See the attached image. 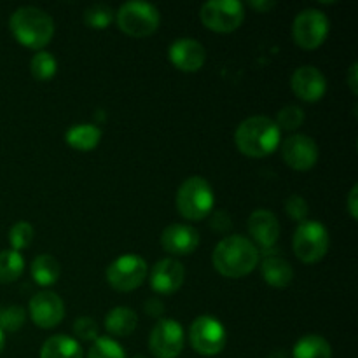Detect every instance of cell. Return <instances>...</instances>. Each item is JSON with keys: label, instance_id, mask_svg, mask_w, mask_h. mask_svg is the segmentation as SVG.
<instances>
[{"label": "cell", "instance_id": "obj_1", "mask_svg": "<svg viewBox=\"0 0 358 358\" xmlns=\"http://www.w3.org/2000/svg\"><path fill=\"white\" fill-rule=\"evenodd\" d=\"M259 248L241 234H231L217 243L213 250V268L226 278H243L259 264Z\"/></svg>", "mask_w": 358, "mask_h": 358}, {"label": "cell", "instance_id": "obj_2", "mask_svg": "<svg viewBox=\"0 0 358 358\" xmlns=\"http://www.w3.org/2000/svg\"><path fill=\"white\" fill-rule=\"evenodd\" d=\"M282 140V131L273 119L254 115L238 124L234 142L241 154L248 157H266L275 152Z\"/></svg>", "mask_w": 358, "mask_h": 358}, {"label": "cell", "instance_id": "obj_3", "mask_svg": "<svg viewBox=\"0 0 358 358\" xmlns=\"http://www.w3.org/2000/svg\"><path fill=\"white\" fill-rule=\"evenodd\" d=\"M9 28L21 45L30 49H42L55 35V21L45 10L34 6L20 7L9 20Z\"/></svg>", "mask_w": 358, "mask_h": 358}, {"label": "cell", "instance_id": "obj_4", "mask_svg": "<svg viewBox=\"0 0 358 358\" xmlns=\"http://www.w3.org/2000/svg\"><path fill=\"white\" fill-rule=\"evenodd\" d=\"M178 213L187 220H203L212 213L215 205V194L206 178L189 177L178 187L175 196Z\"/></svg>", "mask_w": 358, "mask_h": 358}, {"label": "cell", "instance_id": "obj_5", "mask_svg": "<svg viewBox=\"0 0 358 358\" xmlns=\"http://www.w3.org/2000/svg\"><path fill=\"white\" fill-rule=\"evenodd\" d=\"M119 30L131 37H149L159 28L161 14L156 6L142 0L124 2L115 13Z\"/></svg>", "mask_w": 358, "mask_h": 358}, {"label": "cell", "instance_id": "obj_6", "mask_svg": "<svg viewBox=\"0 0 358 358\" xmlns=\"http://www.w3.org/2000/svg\"><path fill=\"white\" fill-rule=\"evenodd\" d=\"M331 236L327 227L318 220H304L294 233V254L304 264H315L322 261L329 252Z\"/></svg>", "mask_w": 358, "mask_h": 358}, {"label": "cell", "instance_id": "obj_7", "mask_svg": "<svg viewBox=\"0 0 358 358\" xmlns=\"http://www.w3.org/2000/svg\"><path fill=\"white\" fill-rule=\"evenodd\" d=\"M201 23L212 31L229 34L241 27L245 20V7L238 0H210L199 9Z\"/></svg>", "mask_w": 358, "mask_h": 358}, {"label": "cell", "instance_id": "obj_8", "mask_svg": "<svg viewBox=\"0 0 358 358\" xmlns=\"http://www.w3.org/2000/svg\"><path fill=\"white\" fill-rule=\"evenodd\" d=\"M189 341H191L194 352L199 353V355H219L227 343L226 327L217 318L210 317V315H203V317H198L191 324Z\"/></svg>", "mask_w": 358, "mask_h": 358}, {"label": "cell", "instance_id": "obj_9", "mask_svg": "<svg viewBox=\"0 0 358 358\" xmlns=\"http://www.w3.org/2000/svg\"><path fill=\"white\" fill-rule=\"evenodd\" d=\"M147 262L140 255L126 254L115 259L107 268V282L117 292H131L147 278Z\"/></svg>", "mask_w": 358, "mask_h": 358}, {"label": "cell", "instance_id": "obj_10", "mask_svg": "<svg viewBox=\"0 0 358 358\" xmlns=\"http://www.w3.org/2000/svg\"><path fill=\"white\" fill-rule=\"evenodd\" d=\"M329 17L320 9H304L296 16L292 24V37L303 49H317L329 35Z\"/></svg>", "mask_w": 358, "mask_h": 358}, {"label": "cell", "instance_id": "obj_11", "mask_svg": "<svg viewBox=\"0 0 358 358\" xmlns=\"http://www.w3.org/2000/svg\"><path fill=\"white\" fill-rule=\"evenodd\" d=\"M184 329L177 320L161 318L149 336V348L156 358H177L184 350Z\"/></svg>", "mask_w": 358, "mask_h": 358}, {"label": "cell", "instance_id": "obj_12", "mask_svg": "<svg viewBox=\"0 0 358 358\" xmlns=\"http://www.w3.org/2000/svg\"><path fill=\"white\" fill-rule=\"evenodd\" d=\"M318 145L311 136L296 133L282 143L283 161L296 171H308L317 164L318 161Z\"/></svg>", "mask_w": 358, "mask_h": 358}, {"label": "cell", "instance_id": "obj_13", "mask_svg": "<svg viewBox=\"0 0 358 358\" xmlns=\"http://www.w3.org/2000/svg\"><path fill=\"white\" fill-rule=\"evenodd\" d=\"M30 318L37 327L52 329L65 317V303L62 297L49 290L37 292L28 304Z\"/></svg>", "mask_w": 358, "mask_h": 358}, {"label": "cell", "instance_id": "obj_14", "mask_svg": "<svg viewBox=\"0 0 358 358\" xmlns=\"http://www.w3.org/2000/svg\"><path fill=\"white\" fill-rule=\"evenodd\" d=\"M290 86L299 100L313 103V101L324 98L325 91H327V79L317 66L303 65L294 70Z\"/></svg>", "mask_w": 358, "mask_h": 358}, {"label": "cell", "instance_id": "obj_15", "mask_svg": "<svg viewBox=\"0 0 358 358\" xmlns=\"http://www.w3.org/2000/svg\"><path fill=\"white\" fill-rule=\"evenodd\" d=\"M170 62L182 72H198L206 62V51L196 38L182 37L170 45Z\"/></svg>", "mask_w": 358, "mask_h": 358}, {"label": "cell", "instance_id": "obj_16", "mask_svg": "<svg viewBox=\"0 0 358 358\" xmlns=\"http://www.w3.org/2000/svg\"><path fill=\"white\" fill-rule=\"evenodd\" d=\"M185 280V269L175 259H161L150 271V287L154 292L171 296L182 287Z\"/></svg>", "mask_w": 358, "mask_h": 358}, {"label": "cell", "instance_id": "obj_17", "mask_svg": "<svg viewBox=\"0 0 358 358\" xmlns=\"http://www.w3.org/2000/svg\"><path fill=\"white\" fill-rule=\"evenodd\" d=\"M161 245L170 255H189L199 247V233L187 224H170L161 233Z\"/></svg>", "mask_w": 358, "mask_h": 358}, {"label": "cell", "instance_id": "obj_18", "mask_svg": "<svg viewBox=\"0 0 358 358\" xmlns=\"http://www.w3.org/2000/svg\"><path fill=\"white\" fill-rule=\"evenodd\" d=\"M248 233L259 247L271 248L280 238V222L271 210L259 208L248 217Z\"/></svg>", "mask_w": 358, "mask_h": 358}, {"label": "cell", "instance_id": "obj_19", "mask_svg": "<svg viewBox=\"0 0 358 358\" xmlns=\"http://www.w3.org/2000/svg\"><path fill=\"white\" fill-rule=\"evenodd\" d=\"M261 273L266 283L275 287V289L289 287L294 280V269L290 266V262L285 261L283 257H278V255H269V257H266L262 261Z\"/></svg>", "mask_w": 358, "mask_h": 358}, {"label": "cell", "instance_id": "obj_20", "mask_svg": "<svg viewBox=\"0 0 358 358\" xmlns=\"http://www.w3.org/2000/svg\"><path fill=\"white\" fill-rule=\"evenodd\" d=\"M65 140L72 149L87 152V150H93L98 147L101 140V129L96 124H91V122L73 124L65 133Z\"/></svg>", "mask_w": 358, "mask_h": 358}, {"label": "cell", "instance_id": "obj_21", "mask_svg": "<svg viewBox=\"0 0 358 358\" xmlns=\"http://www.w3.org/2000/svg\"><path fill=\"white\" fill-rule=\"evenodd\" d=\"M136 325H138V317L128 306L112 308L105 317V329L117 338H128L135 331Z\"/></svg>", "mask_w": 358, "mask_h": 358}, {"label": "cell", "instance_id": "obj_22", "mask_svg": "<svg viewBox=\"0 0 358 358\" xmlns=\"http://www.w3.org/2000/svg\"><path fill=\"white\" fill-rule=\"evenodd\" d=\"M41 358H83V348L70 336H52L42 345Z\"/></svg>", "mask_w": 358, "mask_h": 358}, {"label": "cell", "instance_id": "obj_23", "mask_svg": "<svg viewBox=\"0 0 358 358\" xmlns=\"http://www.w3.org/2000/svg\"><path fill=\"white\" fill-rule=\"evenodd\" d=\"M294 358H332V346L318 334H306L296 343Z\"/></svg>", "mask_w": 358, "mask_h": 358}, {"label": "cell", "instance_id": "obj_24", "mask_svg": "<svg viewBox=\"0 0 358 358\" xmlns=\"http://www.w3.org/2000/svg\"><path fill=\"white\" fill-rule=\"evenodd\" d=\"M59 275H62V268H59V262L52 255L42 254L31 262V278L37 285H52V283L58 282Z\"/></svg>", "mask_w": 358, "mask_h": 358}, {"label": "cell", "instance_id": "obj_25", "mask_svg": "<svg viewBox=\"0 0 358 358\" xmlns=\"http://www.w3.org/2000/svg\"><path fill=\"white\" fill-rule=\"evenodd\" d=\"M24 269V259L16 250H2L0 252V283L16 282Z\"/></svg>", "mask_w": 358, "mask_h": 358}, {"label": "cell", "instance_id": "obj_26", "mask_svg": "<svg viewBox=\"0 0 358 358\" xmlns=\"http://www.w3.org/2000/svg\"><path fill=\"white\" fill-rule=\"evenodd\" d=\"M31 76L38 80H49L56 76L58 70V62H56L55 55L48 51H38L37 55L31 58L30 62Z\"/></svg>", "mask_w": 358, "mask_h": 358}, {"label": "cell", "instance_id": "obj_27", "mask_svg": "<svg viewBox=\"0 0 358 358\" xmlns=\"http://www.w3.org/2000/svg\"><path fill=\"white\" fill-rule=\"evenodd\" d=\"M114 17L115 13L112 10V7L105 6V3H94L84 10V21H86L87 27L94 28V30L107 28L114 21Z\"/></svg>", "mask_w": 358, "mask_h": 358}, {"label": "cell", "instance_id": "obj_28", "mask_svg": "<svg viewBox=\"0 0 358 358\" xmlns=\"http://www.w3.org/2000/svg\"><path fill=\"white\" fill-rule=\"evenodd\" d=\"M86 358H126V353L115 339L96 338Z\"/></svg>", "mask_w": 358, "mask_h": 358}, {"label": "cell", "instance_id": "obj_29", "mask_svg": "<svg viewBox=\"0 0 358 358\" xmlns=\"http://www.w3.org/2000/svg\"><path fill=\"white\" fill-rule=\"evenodd\" d=\"M34 227H31V224L27 222V220H20V222H16L9 229V241L10 245H13V250L16 252L30 247L31 241H34Z\"/></svg>", "mask_w": 358, "mask_h": 358}, {"label": "cell", "instance_id": "obj_30", "mask_svg": "<svg viewBox=\"0 0 358 358\" xmlns=\"http://www.w3.org/2000/svg\"><path fill=\"white\" fill-rule=\"evenodd\" d=\"M304 122V110L297 105H287L276 115V126L282 129H287V131H296L303 126Z\"/></svg>", "mask_w": 358, "mask_h": 358}, {"label": "cell", "instance_id": "obj_31", "mask_svg": "<svg viewBox=\"0 0 358 358\" xmlns=\"http://www.w3.org/2000/svg\"><path fill=\"white\" fill-rule=\"evenodd\" d=\"M24 320H27V313L21 306L14 304V306H7L0 310V331L16 332L17 329L23 327Z\"/></svg>", "mask_w": 358, "mask_h": 358}, {"label": "cell", "instance_id": "obj_32", "mask_svg": "<svg viewBox=\"0 0 358 358\" xmlns=\"http://www.w3.org/2000/svg\"><path fill=\"white\" fill-rule=\"evenodd\" d=\"M285 210L294 220H297V222H304L308 217V213H310L308 201L299 194L289 196V199L285 201Z\"/></svg>", "mask_w": 358, "mask_h": 358}, {"label": "cell", "instance_id": "obj_33", "mask_svg": "<svg viewBox=\"0 0 358 358\" xmlns=\"http://www.w3.org/2000/svg\"><path fill=\"white\" fill-rule=\"evenodd\" d=\"M73 334L83 341H94L98 338V325L94 318L79 317L73 324Z\"/></svg>", "mask_w": 358, "mask_h": 358}, {"label": "cell", "instance_id": "obj_34", "mask_svg": "<svg viewBox=\"0 0 358 358\" xmlns=\"http://www.w3.org/2000/svg\"><path fill=\"white\" fill-rule=\"evenodd\" d=\"M357 198H358V185H353L352 191L348 194V201H346V206H348V212L353 219L358 217V205H357Z\"/></svg>", "mask_w": 358, "mask_h": 358}, {"label": "cell", "instance_id": "obj_35", "mask_svg": "<svg viewBox=\"0 0 358 358\" xmlns=\"http://www.w3.org/2000/svg\"><path fill=\"white\" fill-rule=\"evenodd\" d=\"M163 310H164L163 304H161L157 299H149L145 303V311L149 315H152V317H159V315L163 313Z\"/></svg>", "mask_w": 358, "mask_h": 358}, {"label": "cell", "instance_id": "obj_36", "mask_svg": "<svg viewBox=\"0 0 358 358\" xmlns=\"http://www.w3.org/2000/svg\"><path fill=\"white\" fill-rule=\"evenodd\" d=\"M358 65L357 63H353L352 66H350V70H348V77H346V79H348V84H350V90L353 91V94H357L358 93V87H357V84H358V80H357V72H358Z\"/></svg>", "mask_w": 358, "mask_h": 358}, {"label": "cell", "instance_id": "obj_37", "mask_svg": "<svg viewBox=\"0 0 358 358\" xmlns=\"http://www.w3.org/2000/svg\"><path fill=\"white\" fill-rule=\"evenodd\" d=\"M250 6L254 7V9L261 10V13H268L269 9H273V7L276 6V3L271 2V0H261V2H259V0H252Z\"/></svg>", "mask_w": 358, "mask_h": 358}, {"label": "cell", "instance_id": "obj_38", "mask_svg": "<svg viewBox=\"0 0 358 358\" xmlns=\"http://www.w3.org/2000/svg\"><path fill=\"white\" fill-rule=\"evenodd\" d=\"M3 346H6V336H3V332L0 331V353H2Z\"/></svg>", "mask_w": 358, "mask_h": 358}, {"label": "cell", "instance_id": "obj_39", "mask_svg": "<svg viewBox=\"0 0 358 358\" xmlns=\"http://www.w3.org/2000/svg\"><path fill=\"white\" fill-rule=\"evenodd\" d=\"M135 358H143V357H142V355H138V357H135Z\"/></svg>", "mask_w": 358, "mask_h": 358}]
</instances>
